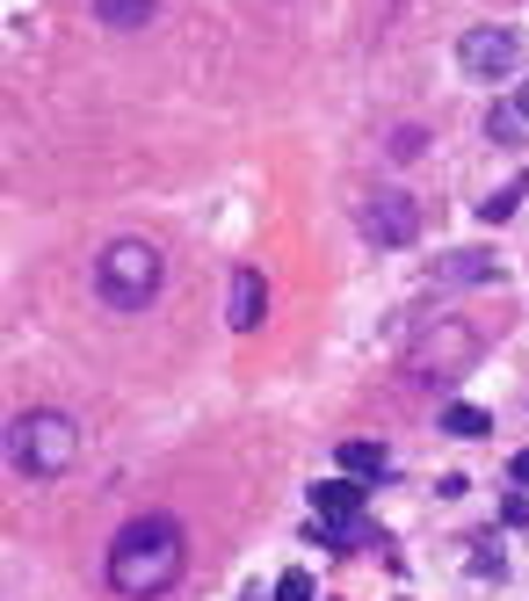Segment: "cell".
I'll list each match as a JSON object with an SVG mask.
<instances>
[{"label":"cell","mask_w":529,"mask_h":601,"mask_svg":"<svg viewBox=\"0 0 529 601\" xmlns=\"http://www.w3.org/2000/svg\"><path fill=\"white\" fill-rule=\"evenodd\" d=\"M181 580V529L167 515H139L109 544V587L124 601H153Z\"/></svg>","instance_id":"obj_1"},{"label":"cell","mask_w":529,"mask_h":601,"mask_svg":"<svg viewBox=\"0 0 529 601\" xmlns=\"http://www.w3.org/2000/svg\"><path fill=\"white\" fill-rule=\"evenodd\" d=\"M159 275H167V261H159L153 240H109L95 254V297L109 312H145V297L159 291Z\"/></svg>","instance_id":"obj_2"},{"label":"cell","mask_w":529,"mask_h":601,"mask_svg":"<svg viewBox=\"0 0 529 601\" xmlns=\"http://www.w3.org/2000/svg\"><path fill=\"white\" fill-rule=\"evenodd\" d=\"M8 449H15V465L30 471V479H58V471L80 457V428H73L66 413H22Z\"/></svg>","instance_id":"obj_3"},{"label":"cell","mask_w":529,"mask_h":601,"mask_svg":"<svg viewBox=\"0 0 529 601\" xmlns=\"http://www.w3.org/2000/svg\"><path fill=\"white\" fill-rule=\"evenodd\" d=\"M458 66L472 73V80H515V73H522V36L500 30V22H478V30H464Z\"/></svg>","instance_id":"obj_4"},{"label":"cell","mask_w":529,"mask_h":601,"mask_svg":"<svg viewBox=\"0 0 529 601\" xmlns=\"http://www.w3.org/2000/svg\"><path fill=\"white\" fill-rule=\"evenodd\" d=\"M363 232H371L377 247H414V232H421V204H414L406 189L371 196V210H363Z\"/></svg>","instance_id":"obj_5"},{"label":"cell","mask_w":529,"mask_h":601,"mask_svg":"<svg viewBox=\"0 0 529 601\" xmlns=\"http://www.w3.org/2000/svg\"><path fill=\"white\" fill-rule=\"evenodd\" d=\"M262 312H268V291H262V269H232V291H225V319L240 334L262 327Z\"/></svg>","instance_id":"obj_6"},{"label":"cell","mask_w":529,"mask_h":601,"mask_svg":"<svg viewBox=\"0 0 529 601\" xmlns=\"http://www.w3.org/2000/svg\"><path fill=\"white\" fill-rule=\"evenodd\" d=\"M312 515H319V522H355V515H363V485H355V479L312 485Z\"/></svg>","instance_id":"obj_7"},{"label":"cell","mask_w":529,"mask_h":601,"mask_svg":"<svg viewBox=\"0 0 529 601\" xmlns=\"http://www.w3.org/2000/svg\"><path fill=\"white\" fill-rule=\"evenodd\" d=\"M385 442H363V435H355V442H341V471H349V479H385Z\"/></svg>","instance_id":"obj_8"},{"label":"cell","mask_w":529,"mask_h":601,"mask_svg":"<svg viewBox=\"0 0 529 601\" xmlns=\"http://www.w3.org/2000/svg\"><path fill=\"white\" fill-rule=\"evenodd\" d=\"M436 275H442V283H486V275H500V269H494V254H478V247H464V254L436 261Z\"/></svg>","instance_id":"obj_9"},{"label":"cell","mask_w":529,"mask_h":601,"mask_svg":"<svg viewBox=\"0 0 529 601\" xmlns=\"http://www.w3.org/2000/svg\"><path fill=\"white\" fill-rule=\"evenodd\" d=\"M159 0H95V22H109V30H139V22H153Z\"/></svg>","instance_id":"obj_10"},{"label":"cell","mask_w":529,"mask_h":601,"mask_svg":"<svg viewBox=\"0 0 529 601\" xmlns=\"http://www.w3.org/2000/svg\"><path fill=\"white\" fill-rule=\"evenodd\" d=\"M522 109H515V102H494V109H486V138H494V145H522Z\"/></svg>","instance_id":"obj_11"},{"label":"cell","mask_w":529,"mask_h":601,"mask_svg":"<svg viewBox=\"0 0 529 601\" xmlns=\"http://www.w3.org/2000/svg\"><path fill=\"white\" fill-rule=\"evenodd\" d=\"M442 428L458 435V442H478V435H494V420H486L478 406H442Z\"/></svg>","instance_id":"obj_12"},{"label":"cell","mask_w":529,"mask_h":601,"mask_svg":"<svg viewBox=\"0 0 529 601\" xmlns=\"http://www.w3.org/2000/svg\"><path fill=\"white\" fill-rule=\"evenodd\" d=\"M522 196H529V174H522V182H508V189H494V196H486V204H478V218H486V225L515 218V204H522Z\"/></svg>","instance_id":"obj_13"},{"label":"cell","mask_w":529,"mask_h":601,"mask_svg":"<svg viewBox=\"0 0 529 601\" xmlns=\"http://www.w3.org/2000/svg\"><path fill=\"white\" fill-rule=\"evenodd\" d=\"M276 601H312V572H298V566H290V572L276 580Z\"/></svg>","instance_id":"obj_14"},{"label":"cell","mask_w":529,"mask_h":601,"mask_svg":"<svg viewBox=\"0 0 529 601\" xmlns=\"http://www.w3.org/2000/svg\"><path fill=\"white\" fill-rule=\"evenodd\" d=\"M392 153L414 160V153H421V131H414V123H406V131H392Z\"/></svg>","instance_id":"obj_15"},{"label":"cell","mask_w":529,"mask_h":601,"mask_svg":"<svg viewBox=\"0 0 529 601\" xmlns=\"http://www.w3.org/2000/svg\"><path fill=\"white\" fill-rule=\"evenodd\" d=\"M508 479H515V485H529V449H515V465H508Z\"/></svg>","instance_id":"obj_16"},{"label":"cell","mask_w":529,"mask_h":601,"mask_svg":"<svg viewBox=\"0 0 529 601\" xmlns=\"http://www.w3.org/2000/svg\"><path fill=\"white\" fill-rule=\"evenodd\" d=\"M515 109H522V117H529V80H522V95H515Z\"/></svg>","instance_id":"obj_17"}]
</instances>
